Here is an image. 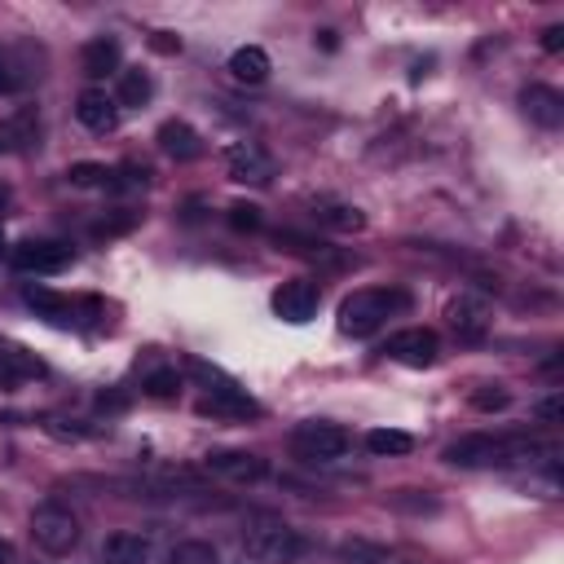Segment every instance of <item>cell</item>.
<instances>
[{
	"label": "cell",
	"instance_id": "e0dca14e",
	"mask_svg": "<svg viewBox=\"0 0 564 564\" xmlns=\"http://www.w3.org/2000/svg\"><path fill=\"white\" fill-rule=\"evenodd\" d=\"M80 67H84V76H89V80H102V76L120 71V41H115V36H98V41H89V45H84V54H80Z\"/></svg>",
	"mask_w": 564,
	"mask_h": 564
},
{
	"label": "cell",
	"instance_id": "6da1fadb",
	"mask_svg": "<svg viewBox=\"0 0 564 564\" xmlns=\"http://www.w3.org/2000/svg\"><path fill=\"white\" fill-rule=\"evenodd\" d=\"M546 450L529 437H485V432H472V437H459L450 450H445V463L454 467H516V463H538Z\"/></svg>",
	"mask_w": 564,
	"mask_h": 564
},
{
	"label": "cell",
	"instance_id": "7402d4cb",
	"mask_svg": "<svg viewBox=\"0 0 564 564\" xmlns=\"http://www.w3.org/2000/svg\"><path fill=\"white\" fill-rule=\"evenodd\" d=\"M150 93H155V80H150L146 71H124V76H120V102H124V106H146Z\"/></svg>",
	"mask_w": 564,
	"mask_h": 564
},
{
	"label": "cell",
	"instance_id": "f546056e",
	"mask_svg": "<svg viewBox=\"0 0 564 564\" xmlns=\"http://www.w3.org/2000/svg\"><path fill=\"white\" fill-rule=\"evenodd\" d=\"M538 419L542 424H560L564 419V393H551L546 402H538Z\"/></svg>",
	"mask_w": 564,
	"mask_h": 564
},
{
	"label": "cell",
	"instance_id": "9a60e30c",
	"mask_svg": "<svg viewBox=\"0 0 564 564\" xmlns=\"http://www.w3.org/2000/svg\"><path fill=\"white\" fill-rule=\"evenodd\" d=\"M199 410H203V415H229V419H251V415H260V406H256L242 388H234V384L207 388V397L199 402Z\"/></svg>",
	"mask_w": 564,
	"mask_h": 564
},
{
	"label": "cell",
	"instance_id": "9c48e42d",
	"mask_svg": "<svg viewBox=\"0 0 564 564\" xmlns=\"http://www.w3.org/2000/svg\"><path fill=\"white\" fill-rule=\"evenodd\" d=\"M445 323H450V331H454L463 345H476V340H485V331H489L494 314H489V305H485L481 296L463 292L459 301H450V305H445Z\"/></svg>",
	"mask_w": 564,
	"mask_h": 564
},
{
	"label": "cell",
	"instance_id": "484cf974",
	"mask_svg": "<svg viewBox=\"0 0 564 564\" xmlns=\"http://www.w3.org/2000/svg\"><path fill=\"white\" fill-rule=\"evenodd\" d=\"M472 406H476V410H507V406H511V393H507L503 384H485V388L472 393Z\"/></svg>",
	"mask_w": 564,
	"mask_h": 564
},
{
	"label": "cell",
	"instance_id": "603a6c76",
	"mask_svg": "<svg viewBox=\"0 0 564 564\" xmlns=\"http://www.w3.org/2000/svg\"><path fill=\"white\" fill-rule=\"evenodd\" d=\"M366 450H371V454H410V450H415V441H410V432L375 428V432L366 437Z\"/></svg>",
	"mask_w": 564,
	"mask_h": 564
},
{
	"label": "cell",
	"instance_id": "8fae6325",
	"mask_svg": "<svg viewBox=\"0 0 564 564\" xmlns=\"http://www.w3.org/2000/svg\"><path fill=\"white\" fill-rule=\"evenodd\" d=\"M76 115H80V124H84L89 133H115V124H120V102H115L111 93H102V89H84L80 102H76Z\"/></svg>",
	"mask_w": 564,
	"mask_h": 564
},
{
	"label": "cell",
	"instance_id": "83f0119b",
	"mask_svg": "<svg viewBox=\"0 0 564 564\" xmlns=\"http://www.w3.org/2000/svg\"><path fill=\"white\" fill-rule=\"evenodd\" d=\"M177 388H181V380H177V371H155V375L146 380V393H150V397H159V402H168V397H177Z\"/></svg>",
	"mask_w": 564,
	"mask_h": 564
},
{
	"label": "cell",
	"instance_id": "7c38bea8",
	"mask_svg": "<svg viewBox=\"0 0 564 564\" xmlns=\"http://www.w3.org/2000/svg\"><path fill=\"white\" fill-rule=\"evenodd\" d=\"M207 472L247 485V481H260L269 467H264L260 454H247V450H216V454H207Z\"/></svg>",
	"mask_w": 564,
	"mask_h": 564
},
{
	"label": "cell",
	"instance_id": "d4e9b609",
	"mask_svg": "<svg viewBox=\"0 0 564 564\" xmlns=\"http://www.w3.org/2000/svg\"><path fill=\"white\" fill-rule=\"evenodd\" d=\"M67 177H71V185H84V190L89 185H111V168L106 163H76Z\"/></svg>",
	"mask_w": 564,
	"mask_h": 564
},
{
	"label": "cell",
	"instance_id": "52a82bcc",
	"mask_svg": "<svg viewBox=\"0 0 564 564\" xmlns=\"http://www.w3.org/2000/svg\"><path fill=\"white\" fill-rule=\"evenodd\" d=\"M71 264V242L58 238H27L14 247V269L19 273H63Z\"/></svg>",
	"mask_w": 564,
	"mask_h": 564
},
{
	"label": "cell",
	"instance_id": "1f68e13d",
	"mask_svg": "<svg viewBox=\"0 0 564 564\" xmlns=\"http://www.w3.org/2000/svg\"><path fill=\"white\" fill-rule=\"evenodd\" d=\"M14 84H19V76H14V67L5 63V54H0V93H14Z\"/></svg>",
	"mask_w": 564,
	"mask_h": 564
},
{
	"label": "cell",
	"instance_id": "4dcf8cb0",
	"mask_svg": "<svg viewBox=\"0 0 564 564\" xmlns=\"http://www.w3.org/2000/svg\"><path fill=\"white\" fill-rule=\"evenodd\" d=\"M542 49H546V54H560V49H564V27H546V32H542Z\"/></svg>",
	"mask_w": 564,
	"mask_h": 564
},
{
	"label": "cell",
	"instance_id": "e575fe53",
	"mask_svg": "<svg viewBox=\"0 0 564 564\" xmlns=\"http://www.w3.org/2000/svg\"><path fill=\"white\" fill-rule=\"evenodd\" d=\"M10 203V185H0V207H5Z\"/></svg>",
	"mask_w": 564,
	"mask_h": 564
},
{
	"label": "cell",
	"instance_id": "30bf717a",
	"mask_svg": "<svg viewBox=\"0 0 564 564\" xmlns=\"http://www.w3.org/2000/svg\"><path fill=\"white\" fill-rule=\"evenodd\" d=\"M384 353H388L393 362H402V366L424 371V366H432V362H437L441 345H437V336H432L428 327H410V331L388 336V349H384Z\"/></svg>",
	"mask_w": 564,
	"mask_h": 564
},
{
	"label": "cell",
	"instance_id": "d6a6232c",
	"mask_svg": "<svg viewBox=\"0 0 564 564\" xmlns=\"http://www.w3.org/2000/svg\"><path fill=\"white\" fill-rule=\"evenodd\" d=\"M150 45H155V49H159V54H177V49H181V41H172V36H168V32H159V36H155V41H150Z\"/></svg>",
	"mask_w": 564,
	"mask_h": 564
},
{
	"label": "cell",
	"instance_id": "2e32d148",
	"mask_svg": "<svg viewBox=\"0 0 564 564\" xmlns=\"http://www.w3.org/2000/svg\"><path fill=\"white\" fill-rule=\"evenodd\" d=\"M23 296H27V305H32L41 318H49L54 327H76L80 305H76L71 296H54V292H45V287H27Z\"/></svg>",
	"mask_w": 564,
	"mask_h": 564
},
{
	"label": "cell",
	"instance_id": "8992f818",
	"mask_svg": "<svg viewBox=\"0 0 564 564\" xmlns=\"http://www.w3.org/2000/svg\"><path fill=\"white\" fill-rule=\"evenodd\" d=\"M318 305H323V292H318V282H309V278H292V282H282V287L273 292V314L282 323H292V327L309 323L318 314Z\"/></svg>",
	"mask_w": 564,
	"mask_h": 564
},
{
	"label": "cell",
	"instance_id": "7a4b0ae2",
	"mask_svg": "<svg viewBox=\"0 0 564 564\" xmlns=\"http://www.w3.org/2000/svg\"><path fill=\"white\" fill-rule=\"evenodd\" d=\"M410 296L406 292H388V287H371V292H353L345 305H340V331L353 336V340H366L375 336L397 309H406Z\"/></svg>",
	"mask_w": 564,
	"mask_h": 564
},
{
	"label": "cell",
	"instance_id": "cb8c5ba5",
	"mask_svg": "<svg viewBox=\"0 0 564 564\" xmlns=\"http://www.w3.org/2000/svg\"><path fill=\"white\" fill-rule=\"evenodd\" d=\"M168 564H216V546L212 542H199V538L194 542H181Z\"/></svg>",
	"mask_w": 564,
	"mask_h": 564
},
{
	"label": "cell",
	"instance_id": "ac0fdd59",
	"mask_svg": "<svg viewBox=\"0 0 564 564\" xmlns=\"http://www.w3.org/2000/svg\"><path fill=\"white\" fill-rule=\"evenodd\" d=\"M45 366L36 362V358H27V349H19V345H0V388H14L19 380H32V375H41Z\"/></svg>",
	"mask_w": 564,
	"mask_h": 564
},
{
	"label": "cell",
	"instance_id": "d590c367",
	"mask_svg": "<svg viewBox=\"0 0 564 564\" xmlns=\"http://www.w3.org/2000/svg\"><path fill=\"white\" fill-rule=\"evenodd\" d=\"M0 247H5V242H0Z\"/></svg>",
	"mask_w": 564,
	"mask_h": 564
},
{
	"label": "cell",
	"instance_id": "d6986e66",
	"mask_svg": "<svg viewBox=\"0 0 564 564\" xmlns=\"http://www.w3.org/2000/svg\"><path fill=\"white\" fill-rule=\"evenodd\" d=\"M229 76H234L238 84H260V80L269 76V54H264V49H256V45L234 49V58H229Z\"/></svg>",
	"mask_w": 564,
	"mask_h": 564
},
{
	"label": "cell",
	"instance_id": "44dd1931",
	"mask_svg": "<svg viewBox=\"0 0 564 564\" xmlns=\"http://www.w3.org/2000/svg\"><path fill=\"white\" fill-rule=\"evenodd\" d=\"M314 216L323 225H331V229H362L366 225V216L358 207H349V203H314Z\"/></svg>",
	"mask_w": 564,
	"mask_h": 564
},
{
	"label": "cell",
	"instance_id": "4fadbf2b",
	"mask_svg": "<svg viewBox=\"0 0 564 564\" xmlns=\"http://www.w3.org/2000/svg\"><path fill=\"white\" fill-rule=\"evenodd\" d=\"M520 106H524V115H529L538 128H560V124H564V98H560L555 89H546V84H529V89L520 93Z\"/></svg>",
	"mask_w": 564,
	"mask_h": 564
},
{
	"label": "cell",
	"instance_id": "836d02e7",
	"mask_svg": "<svg viewBox=\"0 0 564 564\" xmlns=\"http://www.w3.org/2000/svg\"><path fill=\"white\" fill-rule=\"evenodd\" d=\"M0 564H19V551H14V542H5V538H0Z\"/></svg>",
	"mask_w": 564,
	"mask_h": 564
},
{
	"label": "cell",
	"instance_id": "5b68a950",
	"mask_svg": "<svg viewBox=\"0 0 564 564\" xmlns=\"http://www.w3.org/2000/svg\"><path fill=\"white\" fill-rule=\"evenodd\" d=\"M292 450L301 454V459H309V463H331V459H345V450H349V432L345 428H336V424H301L296 432H292Z\"/></svg>",
	"mask_w": 564,
	"mask_h": 564
},
{
	"label": "cell",
	"instance_id": "f1b7e54d",
	"mask_svg": "<svg viewBox=\"0 0 564 564\" xmlns=\"http://www.w3.org/2000/svg\"><path fill=\"white\" fill-rule=\"evenodd\" d=\"M133 225H137V212H124V216H111V221L93 225V238H111V234H124V229H133Z\"/></svg>",
	"mask_w": 564,
	"mask_h": 564
},
{
	"label": "cell",
	"instance_id": "ffe728a7",
	"mask_svg": "<svg viewBox=\"0 0 564 564\" xmlns=\"http://www.w3.org/2000/svg\"><path fill=\"white\" fill-rule=\"evenodd\" d=\"M106 560L111 564H150V538H142V533H111L106 538Z\"/></svg>",
	"mask_w": 564,
	"mask_h": 564
},
{
	"label": "cell",
	"instance_id": "ba28073f",
	"mask_svg": "<svg viewBox=\"0 0 564 564\" xmlns=\"http://www.w3.org/2000/svg\"><path fill=\"white\" fill-rule=\"evenodd\" d=\"M225 168L242 185H269L273 181V155L260 142H234L225 150Z\"/></svg>",
	"mask_w": 564,
	"mask_h": 564
},
{
	"label": "cell",
	"instance_id": "5bb4252c",
	"mask_svg": "<svg viewBox=\"0 0 564 564\" xmlns=\"http://www.w3.org/2000/svg\"><path fill=\"white\" fill-rule=\"evenodd\" d=\"M159 150H163L168 159H177V163H190V159L203 155V137H199L185 120H168V124L159 128Z\"/></svg>",
	"mask_w": 564,
	"mask_h": 564
},
{
	"label": "cell",
	"instance_id": "4316f807",
	"mask_svg": "<svg viewBox=\"0 0 564 564\" xmlns=\"http://www.w3.org/2000/svg\"><path fill=\"white\" fill-rule=\"evenodd\" d=\"M229 225H234L238 234H256V229H260V207H256V203H234V207H229Z\"/></svg>",
	"mask_w": 564,
	"mask_h": 564
},
{
	"label": "cell",
	"instance_id": "3957f363",
	"mask_svg": "<svg viewBox=\"0 0 564 564\" xmlns=\"http://www.w3.org/2000/svg\"><path fill=\"white\" fill-rule=\"evenodd\" d=\"M32 542H36L45 555H67V551H76V542H80V520H76L67 507L45 503V507L32 511Z\"/></svg>",
	"mask_w": 564,
	"mask_h": 564
},
{
	"label": "cell",
	"instance_id": "277c9868",
	"mask_svg": "<svg viewBox=\"0 0 564 564\" xmlns=\"http://www.w3.org/2000/svg\"><path fill=\"white\" fill-rule=\"evenodd\" d=\"M247 555L256 564H296L301 533L282 520H260L256 529H247Z\"/></svg>",
	"mask_w": 564,
	"mask_h": 564
}]
</instances>
